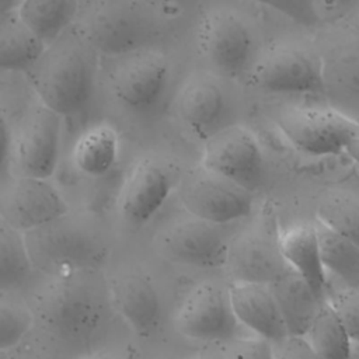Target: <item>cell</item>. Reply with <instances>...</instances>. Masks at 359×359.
<instances>
[{
    "label": "cell",
    "instance_id": "cell-1",
    "mask_svg": "<svg viewBox=\"0 0 359 359\" xmlns=\"http://www.w3.org/2000/svg\"><path fill=\"white\" fill-rule=\"evenodd\" d=\"M39 102L57 115L74 116L91 102L97 81V56L84 35L69 28L49 43L27 72Z\"/></svg>",
    "mask_w": 359,
    "mask_h": 359
},
{
    "label": "cell",
    "instance_id": "cell-2",
    "mask_svg": "<svg viewBox=\"0 0 359 359\" xmlns=\"http://www.w3.org/2000/svg\"><path fill=\"white\" fill-rule=\"evenodd\" d=\"M273 122L294 150L310 157L345 153L348 143L359 135V123L332 107H285L275 114Z\"/></svg>",
    "mask_w": 359,
    "mask_h": 359
},
{
    "label": "cell",
    "instance_id": "cell-3",
    "mask_svg": "<svg viewBox=\"0 0 359 359\" xmlns=\"http://www.w3.org/2000/svg\"><path fill=\"white\" fill-rule=\"evenodd\" d=\"M111 56L107 84L114 100L133 114L156 108L170 84L171 67L167 57L158 50L143 48Z\"/></svg>",
    "mask_w": 359,
    "mask_h": 359
},
{
    "label": "cell",
    "instance_id": "cell-4",
    "mask_svg": "<svg viewBox=\"0 0 359 359\" xmlns=\"http://www.w3.org/2000/svg\"><path fill=\"white\" fill-rule=\"evenodd\" d=\"M34 313L42 325L65 339L90 337L104 314L97 293L73 273L57 276L43 286L35 296Z\"/></svg>",
    "mask_w": 359,
    "mask_h": 359
},
{
    "label": "cell",
    "instance_id": "cell-5",
    "mask_svg": "<svg viewBox=\"0 0 359 359\" xmlns=\"http://www.w3.org/2000/svg\"><path fill=\"white\" fill-rule=\"evenodd\" d=\"M247 79L268 94L325 95L321 56L299 45H272L255 57Z\"/></svg>",
    "mask_w": 359,
    "mask_h": 359
},
{
    "label": "cell",
    "instance_id": "cell-6",
    "mask_svg": "<svg viewBox=\"0 0 359 359\" xmlns=\"http://www.w3.org/2000/svg\"><path fill=\"white\" fill-rule=\"evenodd\" d=\"M276 217L265 209L247 230L230 240L226 266L231 282L271 285L292 268L283 258Z\"/></svg>",
    "mask_w": 359,
    "mask_h": 359
},
{
    "label": "cell",
    "instance_id": "cell-7",
    "mask_svg": "<svg viewBox=\"0 0 359 359\" xmlns=\"http://www.w3.org/2000/svg\"><path fill=\"white\" fill-rule=\"evenodd\" d=\"M196 42L206 62L222 76L247 74L255 60L254 35L241 15L213 8L198 22Z\"/></svg>",
    "mask_w": 359,
    "mask_h": 359
},
{
    "label": "cell",
    "instance_id": "cell-8",
    "mask_svg": "<svg viewBox=\"0 0 359 359\" xmlns=\"http://www.w3.org/2000/svg\"><path fill=\"white\" fill-rule=\"evenodd\" d=\"M178 198L191 216L220 226L245 219L254 209L252 191L203 165L182 177Z\"/></svg>",
    "mask_w": 359,
    "mask_h": 359
},
{
    "label": "cell",
    "instance_id": "cell-9",
    "mask_svg": "<svg viewBox=\"0 0 359 359\" xmlns=\"http://www.w3.org/2000/svg\"><path fill=\"white\" fill-rule=\"evenodd\" d=\"M174 324L184 337L210 344H229L237 338L240 325L229 289L212 282L196 285L185 296L177 309Z\"/></svg>",
    "mask_w": 359,
    "mask_h": 359
},
{
    "label": "cell",
    "instance_id": "cell-10",
    "mask_svg": "<svg viewBox=\"0 0 359 359\" xmlns=\"http://www.w3.org/2000/svg\"><path fill=\"white\" fill-rule=\"evenodd\" d=\"M62 116L39 104L22 118L13 137L11 168L17 177L49 180L59 164Z\"/></svg>",
    "mask_w": 359,
    "mask_h": 359
},
{
    "label": "cell",
    "instance_id": "cell-11",
    "mask_svg": "<svg viewBox=\"0 0 359 359\" xmlns=\"http://www.w3.org/2000/svg\"><path fill=\"white\" fill-rule=\"evenodd\" d=\"M201 165L254 191L264 174V154L248 128L229 125L203 140Z\"/></svg>",
    "mask_w": 359,
    "mask_h": 359
},
{
    "label": "cell",
    "instance_id": "cell-12",
    "mask_svg": "<svg viewBox=\"0 0 359 359\" xmlns=\"http://www.w3.org/2000/svg\"><path fill=\"white\" fill-rule=\"evenodd\" d=\"M67 213V201L49 180L15 177L1 195V220L25 234L53 224Z\"/></svg>",
    "mask_w": 359,
    "mask_h": 359
},
{
    "label": "cell",
    "instance_id": "cell-13",
    "mask_svg": "<svg viewBox=\"0 0 359 359\" xmlns=\"http://www.w3.org/2000/svg\"><path fill=\"white\" fill-rule=\"evenodd\" d=\"M230 240L220 224L191 216L161 234V250L172 261L199 269L226 266Z\"/></svg>",
    "mask_w": 359,
    "mask_h": 359
},
{
    "label": "cell",
    "instance_id": "cell-14",
    "mask_svg": "<svg viewBox=\"0 0 359 359\" xmlns=\"http://www.w3.org/2000/svg\"><path fill=\"white\" fill-rule=\"evenodd\" d=\"M174 187L168 167L154 157L140 158L128 174L119 195L122 217L132 226H143L161 209Z\"/></svg>",
    "mask_w": 359,
    "mask_h": 359
},
{
    "label": "cell",
    "instance_id": "cell-15",
    "mask_svg": "<svg viewBox=\"0 0 359 359\" xmlns=\"http://www.w3.org/2000/svg\"><path fill=\"white\" fill-rule=\"evenodd\" d=\"M226 109L222 84L203 73L189 76L175 95V111L181 122L202 140L222 128Z\"/></svg>",
    "mask_w": 359,
    "mask_h": 359
},
{
    "label": "cell",
    "instance_id": "cell-16",
    "mask_svg": "<svg viewBox=\"0 0 359 359\" xmlns=\"http://www.w3.org/2000/svg\"><path fill=\"white\" fill-rule=\"evenodd\" d=\"M234 314L241 325L273 345H282L290 335L278 302L265 283L231 282L227 287Z\"/></svg>",
    "mask_w": 359,
    "mask_h": 359
},
{
    "label": "cell",
    "instance_id": "cell-17",
    "mask_svg": "<svg viewBox=\"0 0 359 359\" xmlns=\"http://www.w3.org/2000/svg\"><path fill=\"white\" fill-rule=\"evenodd\" d=\"M321 59L330 107L359 123V34L342 38Z\"/></svg>",
    "mask_w": 359,
    "mask_h": 359
},
{
    "label": "cell",
    "instance_id": "cell-18",
    "mask_svg": "<svg viewBox=\"0 0 359 359\" xmlns=\"http://www.w3.org/2000/svg\"><path fill=\"white\" fill-rule=\"evenodd\" d=\"M109 293L115 309L139 337H150L161 321V302L153 282L139 272L114 278Z\"/></svg>",
    "mask_w": 359,
    "mask_h": 359
},
{
    "label": "cell",
    "instance_id": "cell-19",
    "mask_svg": "<svg viewBox=\"0 0 359 359\" xmlns=\"http://www.w3.org/2000/svg\"><path fill=\"white\" fill-rule=\"evenodd\" d=\"M280 248L287 265L299 273L318 299H327V269L316 223H299L280 234Z\"/></svg>",
    "mask_w": 359,
    "mask_h": 359
},
{
    "label": "cell",
    "instance_id": "cell-20",
    "mask_svg": "<svg viewBox=\"0 0 359 359\" xmlns=\"http://www.w3.org/2000/svg\"><path fill=\"white\" fill-rule=\"evenodd\" d=\"M290 337L304 338L321 303L309 283L293 269L269 285Z\"/></svg>",
    "mask_w": 359,
    "mask_h": 359
},
{
    "label": "cell",
    "instance_id": "cell-21",
    "mask_svg": "<svg viewBox=\"0 0 359 359\" xmlns=\"http://www.w3.org/2000/svg\"><path fill=\"white\" fill-rule=\"evenodd\" d=\"M46 43L24 22L17 8L1 13L0 67L7 72H28L46 49Z\"/></svg>",
    "mask_w": 359,
    "mask_h": 359
},
{
    "label": "cell",
    "instance_id": "cell-22",
    "mask_svg": "<svg viewBox=\"0 0 359 359\" xmlns=\"http://www.w3.org/2000/svg\"><path fill=\"white\" fill-rule=\"evenodd\" d=\"M119 154V137L116 130L98 123L84 130L73 146V164L86 177L100 178L111 171Z\"/></svg>",
    "mask_w": 359,
    "mask_h": 359
},
{
    "label": "cell",
    "instance_id": "cell-23",
    "mask_svg": "<svg viewBox=\"0 0 359 359\" xmlns=\"http://www.w3.org/2000/svg\"><path fill=\"white\" fill-rule=\"evenodd\" d=\"M15 8L24 22L49 45L70 28L79 13V0H21Z\"/></svg>",
    "mask_w": 359,
    "mask_h": 359
},
{
    "label": "cell",
    "instance_id": "cell-24",
    "mask_svg": "<svg viewBox=\"0 0 359 359\" xmlns=\"http://www.w3.org/2000/svg\"><path fill=\"white\" fill-rule=\"evenodd\" d=\"M304 339L320 359H353L355 345L328 299L321 303Z\"/></svg>",
    "mask_w": 359,
    "mask_h": 359
},
{
    "label": "cell",
    "instance_id": "cell-25",
    "mask_svg": "<svg viewBox=\"0 0 359 359\" xmlns=\"http://www.w3.org/2000/svg\"><path fill=\"white\" fill-rule=\"evenodd\" d=\"M34 259L27 234L0 222V289L11 292L22 287L31 278Z\"/></svg>",
    "mask_w": 359,
    "mask_h": 359
},
{
    "label": "cell",
    "instance_id": "cell-26",
    "mask_svg": "<svg viewBox=\"0 0 359 359\" xmlns=\"http://www.w3.org/2000/svg\"><path fill=\"white\" fill-rule=\"evenodd\" d=\"M323 262L348 287L359 290V245L316 220Z\"/></svg>",
    "mask_w": 359,
    "mask_h": 359
},
{
    "label": "cell",
    "instance_id": "cell-27",
    "mask_svg": "<svg viewBox=\"0 0 359 359\" xmlns=\"http://www.w3.org/2000/svg\"><path fill=\"white\" fill-rule=\"evenodd\" d=\"M316 220L359 245V196L348 192H328L320 198Z\"/></svg>",
    "mask_w": 359,
    "mask_h": 359
},
{
    "label": "cell",
    "instance_id": "cell-28",
    "mask_svg": "<svg viewBox=\"0 0 359 359\" xmlns=\"http://www.w3.org/2000/svg\"><path fill=\"white\" fill-rule=\"evenodd\" d=\"M34 324V314L14 303L0 304V351L15 349Z\"/></svg>",
    "mask_w": 359,
    "mask_h": 359
},
{
    "label": "cell",
    "instance_id": "cell-29",
    "mask_svg": "<svg viewBox=\"0 0 359 359\" xmlns=\"http://www.w3.org/2000/svg\"><path fill=\"white\" fill-rule=\"evenodd\" d=\"M353 345H359V290L342 287L327 296Z\"/></svg>",
    "mask_w": 359,
    "mask_h": 359
},
{
    "label": "cell",
    "instance_id": "cell-30",
    "mask_svg": "<svg viewBox=\"0 0 359 359\" xmlns=\"http://www.w3.org/2000/svg\"><path fill=\"white\" fill-rule=\"evenodd\" d=\"M265 7H269L279 14L287 17L293 22L313 28L317 27L321 20L317 13L314 0H252Z\"/></svg>",
    "mask_w": 359,
    "mask_h": 359
},
{
    "label": "cell",
    "instance_id": "cell-31",
    "mask_svg": "<svg viewBox=\"0 0 359 359\" xmlns=\"http://www.w3.org/2000/svg\"><path fill=\"white\" fill-rule=\"evenodd\" d=\"M227 359H278L275 345L261 337L234 338L226 348Z\"/></svg>",
    "mask_w": 359,
    "mask_h": 359
},
{
    "label": "cell",
    "instance_id": "cell-32",
    "mask_svg": "<svg viewBox=\"0 0 359 359\" xmlns=\"http://www.w3.org/2000/svg\"><path fill=\"white\" fill-rule=\"evenodd\" d=\"M321 22H338L351 15L359 0H314Z\"/></svg>",
    "mask_w": 359,
    "mask_h": 359
},
{
    "label": "cell",
    "instance_id": "cell-33",
    "mask_svg": "<svg viewBox=\"0 0 359 359\" xmlns=\"http://www.w3.org/2000/svg\"><path fill=\"white\" fill-rule=\"evenodd\" d=\"M280 352L278 359H320L309 346L304 338L290 337L286 342L279 345Z\"/></svg>",
    "mask_w": 359,
    "mask_h": 359
},
{
    "label": "cell",
    "instance_id": "cell-34",
    "mask_svg": "<svg viewBox=\"0 0 359 359\" xmlns=\"http://www.w3.org/2000/svg\"><path fill=\"white\" fill-rule=\"evenodd\" d=\"M13 132L8 128L6 119H1V174L6 175L7 168H11V154H13Z\"/></svg>",
    "mask_w": 359,
    "mask_h": 359
},
{
    "label": "cell",
    "instance_id": "cell-35",
    "mask_svg": "<svg viewBox=\"0 0 359 359\" xmlns=\"http://www.w3.org/2000/svg\"><path fill=\"white\" fill-rule=\"evenodd\" d=\"M345 153L349 156L352 161H355L359 165V135L355 136L346 146Z\"/></svg>",
    "mask_w": 359,
    "mask_h": 359
},
{
    "label": "cell",
    "instance_id": "cell-36",
    "mask_svg": "<svg viewBox=\"0 0 359 359\" xmlns=\"http://www.w3.org/2000/svg\"><path fill=\"white\" fill-rule=\"evenodd\" d=\"M1 359H43L42 356L36 355V353H15V355H8L7 352H1Z\"/></svg>",
    "mask_w": 359,
    "mask_h": 359
},
{
    "label": "cell",
    "instance_id": "cell-37",
    "mask_svg": "<svg viewBox=\"0 0 359 359\" xmlns=\"http://www.w3.org/2000/svg\"><path fill=\"white\" fill-rule=\"evenodd\" d=\"M348 18H351V21H353L352 25L355 28V32L359 34V4L355 7V10L351 13V15Z\"/></svg>",
    "mask_w": 359,
    "mask_h": 359
},
{
    "label": "cell",
    "instance_id": "cell-38",
    "mask_svg": "<svg viewBox=\"0 0 359 359\" xmlns=\"http://www.w3.org/2000/svg\"><path fill=\"white\" fill-rule=\"evenodd\" d=\"M20 1L21 0H0V3H1V13L8 11L11 8H15V6L20 4Z\"/></svg>",
    "mask_w": 359,
    "mask_h": 359
},
{
    "label": "cell",
    "instance_id": "cell-39",
    "mask_svg": "<svg viewBox=\"0 0 359 359\" xmlns=\"http://www.w3.org/2000/svg\"><path fill=\"white\" fill-rule=\"evenodd\" d=\"M353 359H359V345L353 346Z\"/></svg>",
    "mask_w": 359,
    "mask_h": 359
},
{
    "label": "cell",
    "instance_id": "cell-40",
    "mask_svg": "<svg viewBox=\"0 0 359 359\" xmlns=\"http://www.w3.org/2000/svg\"><path fill=\"white\" fill-rule=\"evenodd\" d=\"M111 359H125V358H121V356H115V358H111Z\"/></svg>",
    "mask_w": 359,
    "mask_h": 359
}]
</instances>
